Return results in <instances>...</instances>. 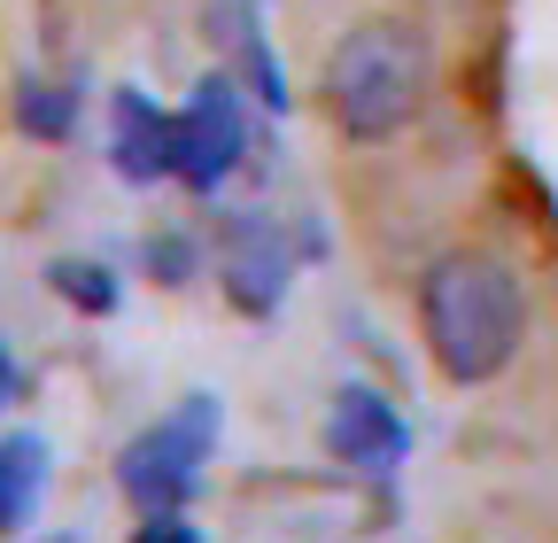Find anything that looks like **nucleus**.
Segmentation results:
<instances>
[{
    "label": "nucleus",
    "instance_id": "1",
    "mask_svg": "<svg viewBox=\"0 0 558 543\" xmlns=\"http://www.w3.org/2000/svg\"><path fill=\"white\" fill-rule=\"evenodd\" d=\"M418 318H427V350L450 381H497L527 334V295L520 272L497 256H442L427 272V295H418Z\"/></svg>",
    "mask_w": 558,
    "mask_h": 543
},
{
    "label": "nucleus",
    "instance_id": "2",
    "mask_svg": "<svg viewBox=\"0 0 558 543\" xmlns=\"http://www.w3.org/2000/svg\"><path fill=\"white\" fill-rule=\"evenodd\" d=\"M427 79H435L427 32L403 16H373L357 32H341V47L326 62V109L349 141H388L427 109Z\"/></svg>",
    "mask_w": 558,
    "mask_h": 543
},
{
    "label": "nucleus",
    "instance_id": "3",
    "mask_svg": "<svg viewBox=\"0 0 558 543\" xmlns=\"http://www.w3.org/2000/svg\"><path fill=\"white\" fill-rule=\"evenodd\" d=\"M209 443H218V396H186L163 427H148V435H132V443H124V458H117L124 497H132V505H148V512L186 505L194 482H202Z\"/></svg>",
    "mask_w": 558,
    "mask_h": 543
},
{
    "label": "nucleus",
    "instance_id": "4",
    "mask_svg": "<svg viewBox=\"0 0 558 543\" xmlns=\"http://www.w3.org/2000/svg\"><path fill=\"white\" fill-rule=\"evenodd\" d=\"M248 156V117H241V86L233 79H202L186 117H179V141H171V179H186L194 194L226 186Z\"/></svg>",
    "mask_w": 558,
    "mask_h": 543
},
{
    "label": "nucleus",
    "instance_id": "5",
    "mask_svg": "<svg viewBox=\"0 0 558 543\" xmlns=\"http://www.w3.org/2000/svg\"><path fill=\"white\" fill-rule=\"evenodd\" d=\"M326 450L357 473H388L403 450H411V427L396 420V403L373 396V388H341L333 396V420H326Z\"/></svg>",
    "mask_w": 558,
    "mask_h": 543
},
{
    "label": "nucleus",
    "instance_id": "6",
    "mask_svg": "<svg viewBox=\"0 0 558 543\" xmlns=\"http://www.w3.org/2000/svg\"><path fill=\"white\" fill-rule=\"evenodd\" d=\"M171 141H179V117H171L163 101H148L140 86H124V94H117V132H109L117 171H124L132 186L171 179Z\"/></svg>",
    "mask_w": 558,
    "mask_h": 543
},
{
    "label": "nucleus",
    "instance_id": "7",
    "mask_svg": "<svg viewBox=\"0 0 558 543\" xmlns=\"http://www.w3.org/2000/svg\"><path fill=\"white\" fill-rule=\"evenodd\" d=\"M226 280L241 311H271L279 288H288V241H279L271 218H233L226 226Z\"/></svg>",
    "mask_w": 558,
    "mask_h": 543
},
{
    "label": "nucleus",
    "instance_id": "8",
    "mask_svg": "<svg viewBox=\"0 0 558 543\" xmlns=\"http://www.w3.org/2000/svg\"><path fill=\"white\" fill-rule=\"evenodd\" d=\"M39 490H47V450L24 435V443L0 450V535H16V528L32 520Z\"/></svg>",
    "mask_w": 558,
    "mask_h": 543
},
{
    "label": "nucleus",
    "instance_id": "9",
    "mask_svg": "<svg viewBox=\"0 0 558 543\" xmlns=\"http://www.w3.org/2000/svg\"><path fill=\"white\" fill-rule=\"evenodd\" d=\"M16 117H24V132H39V141H62V132L78 124V101H70L62 86H47V79H24Z\"/></svg>",
    "mask_w": 558,
    "mask_h": 543
},
{
    "label": "nucleus",
    "instance_id": "10",
    "mask_svg": "<svg viewBox=\"0 0 558 543\" xmlns=\"http://www.w3.org/2000/svg\"><path fill=\"white\" fill-rule=\"evenodd\" d=\"M54 288H62L70 303H86V311H109V303H117V288H109L101 264H54Z\"/></svg>",
    "mask_w": 558,
    "mask_h": 543
},
{
    "label": "nucleus",
    "instance_id": "11",
    "mask_svg": "<svg viewBox=\"0 0 558 543\" xmlns=\"http://www.w3.org/2000/svg\"><path fill=\"white\" fill-rule=\"evenodd\" d=\"M132 543H202V535H194V520L171 505V512H156L148 528H132Z\"/></svg>",
    "mask_w": 558,
    "mask_h": 543
},
{
    "label": "nucleus",
    "instance_id": "12",
    "mask_svg": "<svg viewBox=\"0 0 558 543\" xmlns=\"http://www.w3.org/2000/svg\"><path fill=\"white\" fill-rule=\"evenodd\" d=\"M156 272H163V280H179V272H186V249H179V241H156Z\"/></svg>",
    "mask_w": 558,
    "mask_h": 543
},
{
    "label": "nucleus",
    "instance_id": "13",
    "mask_svg": "<svg viewBox=\"0 0 558 543\" xmlns=\"http://www.w3.org/2000/svg\"><path fill=\"white\" fill-rule=\"evenodd\" d=\"M16 403V358H9V342H0V412Z\"/></svg>",
    "mask_w": 558,
    "mask_h": 543
}]
</instances>
